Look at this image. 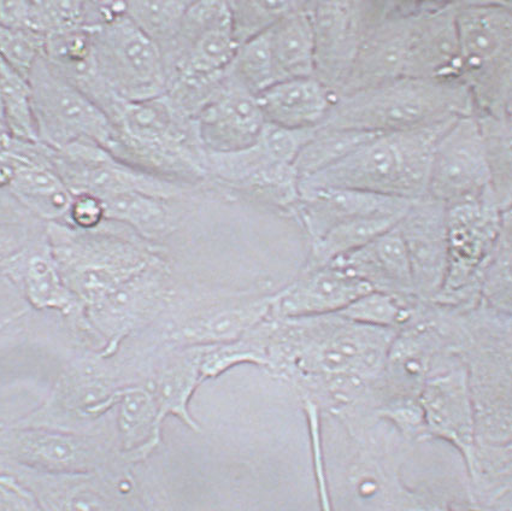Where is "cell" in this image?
<instances>
[{
	"mask_svg": "<svg viewBox=\"0 0 512 511\" xmlns=\"http://www.w3.org/2000/svg\"><path fill=\"white\" fill-rule=\"evenodd\" d=\"M115 438L123 457L137 466L161 444L162 427L149 385L134 383L123 387L113 411Z\"/></svg>",
	"mask_w": 512,
	"mask_h": 511,
	"instance_id": "4dcf8cb0",
	"label": "cell"
},
{
	"mask_svg": "<svg viewBox=\"0 0 512 511\" xmlns=\"http://www.w3.org/2000/svg\"><path fill=\"white\" fill-rule=\"evenodd\" d=\"M428 2H369V17L349 78L339 96L402 78L411 37Z\"/></svg>",
	"mask_w": 512,
	"mask_h": 511,
	"instance_id": "9a60e30c",
	"label": "cell"
},
{
	"mask_svg": "<svg viewBox=\"0 0 512 511\" xmlns=\"http://www.w3.org/2000/svg\"><path fill=\"white\" fill-rule=\"evenodd\" d=\"M457 117L413 131L378 134L344 160L300 179L299 186L339 187L417 201L428 196L435 148Z\"/></svg>",
	"mask_w": 512,
	"mask_h": 511,
	"instance_id": "3957f363",
	"label": "cell"
},
{
	"mask_svg": "<svg viewBox=\"0 0 512 511\" xmlns=\"http://www.w3.org/2000/svg\"><path fill=\"white\" fill-rule=\"evenodd\" d=\"M461 75L475 115L511 117L512 4L457 2Z\"/></svg>",
	"mask_w": 512,
	"mask_h": 511,
	"instance_id": "8992f818",
	"label": "cell"
},
{
	"mask_svg": "<svg viewBox=\"0 0 512 511\" xmlns=\"http://www.w3.org/2000/svg\"><path fill=\"white\" fill-rule=\"evenodd\" d=\"M46 223L35 219L0 187V269L11 257L45 234Z\"/></svg>",
	"mask_w": 512,
	"mask_h": 511,
	"instance_id": "60d3db41",
	"label": "cell"
},
{
	"mask_svg": "<svg viewBox=\"0 0 512 511\" xmlns=\"http://www.w3.org/2000/svg\"><path fill=\"white\" fill-rule=\"evenodd\" d=\"M457 2H428L417 21L406 56V78L461 81Z\"/></svg>",
	"mask_w": 512,
	"mask_h": 511,
	"instance_id": "484cf974",
	"label": "cell"
},
{
	"mask_svg": "<svg viewBox=\"0 0 512 511\" xmlns=\"http://www.w3.org/2000/svg\"><path fill=\"white\" fill-rule=\"evenodd\" d=\"M491 187L478 117L458 116L435 148L428 196L450 207L473 201Z\"/></svg>",
	"mask_w": 512,
	"mask_h": 511,
	"instance_id": "ac0fdd59",
	"label": "cell"
},
{
	"mask_svg": "<svg viewBox=\"0 0 512 511\" xmlns=\"http://www.w3.org/2000/svg\"><path fill=\"white\" fill-rule=\"evenodd\" d=\"M0 472L11 475L40 511H147L131 467L50 474L0 460Z\"/></svg>",
	"mask_w": 512,
	"mask_h": 511,
	"instance_id": "4fadbf2b",
	"label": "cell"
},
{
	"mask_svg": "<svg viewBox=\"0 0 512 511\" xmlns=\"http://www.w3.org/2000/svg\"><path fill=\"white\" fill-rule=\"evenodd\" d=\"M398 228L408 252L415 297L432 302L447 272V207L429 196L417 199Z\"/></svg>",
	"mask_w": 512,
	"mask_h": 511,
	"instance_id": "7402d4cb",
	"label": "cell"
},
{
	"mask_svg": "<svg viewBox=\"0 0 512 511\" xmlns=\"http://www.w3.org/2000/svg\"><path fill=\"white\" fill-rule=\"evenodd\" d=\"M381 133H369L352 131V129L317 128L313 138L299 151L293 167L298 178L321 172V170L333 166L344 160L363 144Z\"/></svg>",
	"mask_w": 512,
	"mask_h": 511,
	"instance_id": "836d02e7",
	"label": "cell"
},
{
	"mask_svg": "<svg viewBox=\"0 0 512 511\" xmlns=\"http://www.w3.org/2000/svg\"><path fill=\"white\" fill-rule=\"evenodd\" d=\"M478 117L484 139L491 185L502 210L511 209L512 201V117Z\"/></svg>",
	"mask_w": 512,
	"mask_h": 511,
	"instance_id": "d590c367",
	"label": "cell"
},
{
	"mask_svg": "<svg viewBox=\"0 0 512 511\" xmlns=\"http://www.w3.org/2000/svg\"><path fill=\"white\" fill-rule=\"evenodd\" d=\"M237 49L228 2H190L178 34L162 51L168 80L184 73H223Z\"/></svg>",
	"mask_w": 512,
	"mask_h": 511,
	"instance_id": "d6986e66",
	"label": "cell"
},
{
	"mask_svg": "<svg viewBox=\"0 0 512 511\" xmlns=\"http://www.w3.org/2000/svg\"><path fill=\"white\" fill-rule=\"evenodd\" d=\"M332 263L366 281L374 291L415 297L408 252L398 225Z\"/></svg>",
	"mask_w": 512,
	"mask_h": 511,
	"instance_id": "83f0119b",
	"label": "cell"
},
{
	"mask_svg": "<svg viewBox=\"0 0 512 511\" xmlns=\"http://www.w3.org/2000/svg\"><path fill=\"white\" fill-rule=\"evenodd\" d=\"M46 239L64 283L82 309L164 257L158 245L108 220L92 231H81L63 222L46 223Z\"/></svg>",
	"mask_w": 512,
	"mask_h": 511,
	"instance_id": "277c9868",
	"label": "cell"
},
{
	"mask_svg": "<svg viewBox=\"0 0 512 511\" xmlns=\"http://www.w3.org/2000/svg\"><path fill=\"white\" fill-rule=\"evenodd\" d=\"M414 202L339 187L299 186V202L293 219L309 244L340 223L360 217H404Z\"/></svg>",
	"mask_w": 512,
	"mask_h": 511,
	"instance_id": "cb8c5ba5",
	"label": "cell"
},
{
	"mask_svg": "<svg viewBox=\"0 0 512 511\" xmlns=\"http://www.w3.org/2000/svg\"><path fill=\"white\" fill-rule=\"evenodd\" d=\"M102 110L114 128L111 155L162 178L207 186L196 123L166 95L139 102L115 96Z\"/></svg>",
	"mask_w": 512,
	"mask_h": 511,
	"instance_id": "7a4b0ae2",
	"label": "cell"
},
{
	"mask_svg": "<svg viewBox=\"0 0 512 511\" xmlns=\"http://www.w3.org/2000/svg\"><path fill=\"white\" fill-rule=\"evenodd\" d=\"M205 346L169 350L168 360L146 381L157 407L158 425L162 427L168 416L178 417L193 432L200 426L190 411L194 392L203 383L200 374Z\"/></svg>",
	"mask_w": 512,
	"mask_h": 511,
	"instance_id": "f546056e",
	"label": "cell"
},
{
	"mask_svg": "<svg viewBox=\"0 0 512 511\" xmlns=\"http://www.w3.org/2000/svg\"><path fill=\"white\" fill-rule=\"evenodd\" d=\"M49 158L73 196L87 193L105 199L141 193L181 201L194 199L207 190L205 186L162 178L129 166L96 144H75L62 150L49 148Z\"/></svg>",
	"mask_w": 512,
	"mask_h": 511,
	"instance_id": "8fae6325",
	"label": "cell"
},
{
	"mask_svg": "<svg viewBox=\"0 0 512 511\" xmlns=\"http://www.w3.org/2000/svg\"><path fill=\"white\" fill-rule=\"evenodd\" d=\"M194 123L205 151L227 154L255 143L266 120L257 96L225 72L220 87L194 117Z\"/></svg>",
	"mask_w": 512,
	"mask_h": 511,
	"instance_id": "603a6c76",
	"label": "cell"
},
{
	"mask_svg": "<svg viewBox=\"0 0 512 511\" xmlns=\"http://www.w3.org/2000/svg\"><path fill=\"white\" fill-rule=\"evenodd\" d=\"M188 4L190 2H127V16L162 54L178 34Z\"/></svg>",
	"mask_w": 512,
	"mask_h": 511,
	"instance_id": "b9f144b4",
	"label": "cell"
},
{
	"mask_svg": "<svg viewBox=\"0 0 512 511\" xmlns=\"http://www.w3.org/2000/svg\"><path fill=\"white\" fill-rule=\"evenodd\" d=\"M0 274L21 285L34 309L60 311L81 325L82 305L64 283L47 243L46 229L43 237L5 262Z\"/></svg>",
	"mask_w": 512,
	"mask_h": 511,
	"instance_id": "4316f807",
	"label": "cell"
},
{
	"mask_svg": "<svg viewBox=\"0 0 512 511\" xmlns=\"http://www.w3.org/2000/svg\"><path fill=\"white\" fill-rule=\"evenodd\" d=\"M44 45L45 38L31 29L0 25V61L27 79L44 56Z\"/></svg>",
	"mask_w": 512,
	"mask_h": 511,
	"instance_id": "f6af8a7d",
	"label": "cell"
},
{
	"mask_svg": "<svg viewBox=\"0 0 512 511\" xmlns=\"http://www.w3.org/2000/svg\"><path fill=\"white\" fill-rule=\"evenodd\" d=\"M464 115H475V108L461 81L402 76L369 90L338 97L320 127L391 133L413 131Z\"/></svg>",
	"mask_w": 512,
	"mask_h": 511,
	"instance_id": "5b68a950",
	"label": "cell"
},
{
	"mask_svg": "<svg viewBox=\"0 0 512 511\" xmlns=\"http://www.w3.org/2000/svg\"><path fill=\"white\" fill-rule=\"evenodd\" d=\"M510 210L499 207L492 187L473 201L447 207V272L432 303L464 309L480 302L482 273Z\"/></svg>",
	"mask_w": 512,
	"mask_h": 511,
	"instance_id": "52a82bcc",
	"label": "cell"
},
{
	"mask_svg": "<svg viewBox=\"0 0 512 511\" xmlns=\"http://www.w3.org/2000/svg\"><path fill=\"white\" fill-rule=\"evenodd\" d=\"M402 511H451L449 509L441 508V507H421V508H410Z\"/></svg>",
	"mask_w": 512,
	"mask_h": 511,
	"instance_id": "c3c4849f",
	"label": "cell"
},
{
	"mask_svg": "<svg viewBox=\"0 0 512 511\" xmlns=\"http://www.w3.org/2000/svg\"><path fill=\"white\" fill-rule=\"evenodd\" d=\"M105 219L120 223L145 242L157 245L172 236L193 199H163L141 193H126L102 199Z\"/></svg>",
	"mask_w": 512,
	"mask_h": 511,
	"instance_id": "1f68e13d",
	"label": "cell"
},
{
	"mask_svg": "<svg viewBox=\"0 0 512 511\" xmlns=\"http://www.w3.org/2000/svg\"><path fill=\"white\" fill-rule=\"evenodd\" d=\"M232 31L238 46L275 26L298 2H228Z\"/></svg>",
	"mask_w": 512,
	"mask_h": 511,
	"instance_id": "7bdbcfd3",
	"label": "cell"
},
{
	"mask_svg": "<svg viewBox=\"0 0 512 511\" xmlns=\"http://www.w3.org/2000/svg\"><path fill=\"white\" fill-rule=\"evenodd\" d=\"M39 143L62 150L75 144H96L110 151L114 128L92 99L49 66L44 56L29 74Z\"/></svg>",
	"mask_w": 512,
	"mask_h": 511,
	"instance_id": "30bf717a",
	"label": "cell"
},
{
	"mask_svg": "<svg viewBox=\"0 0 512 511\" xmlns=\"http://www.w3.org/2000/svg\"><path fill=\"white\" fill-rule=\"evenodd\" d=\"M270 319L272 317L235 342L205 346L200 362L203 383L205 380L220 377L239 364L249 363L267 368Z\"/></svg>",
	"mask_w": 512,
	"mask_h": 511,
	"instance_id": "74e56055",
	"label": "cell"
},
{
	"mask_svg": "<svg viewBox=\"0 0 512 511\" xmlns=\"http://www.w3.org/2000/svg\"><path fill=\"white\" fill-rule=\"evenodd\" d=\"M107 221L105 219V208L102 199L80 193L74 195L72 204L68 211L67 219L63 223L81 231H92Z\"/></svg>",
	"mask_w": 512,
	"mask_h": 511,
	"instance_id": "bcb514c9",
	"label": "cell"
},
{
	"mask_svg": "<svg viewBox=\"0 0 512 511\" xmlns=\"http://www.w3.org/2000/svg\"><path fill=\"white\" fill-rule=\"evenodd\" d=\"M397 332L339 314L272 317L267 369L338 413L373 396Z\"/></svg>",
	"mask_w": 512,
	"mask_h": 511,
	"instance_id": "6da1fadb",
	"label": "cell"
},
{
	"mask_svg": "<svg viewBox=\"0 0 512 511\" xmlns=\"http://www.w3.org/2000/svg\"><path fill=\"white\" fill-rule=\"evenodd\" d=\"M147 511H155V510H150V509H147Z\"/></svg>",
	"mask_w": 512,
	"mask_h": 511,
	"instance_id": "f907efd6",
	"label": "cell"
},
{
	"mask_svg": "<svg viewBox=\"0 0 512 511\" xmlns=\"http://www.w3.org/2000/svg\"><path fill=\"white\" fill-rule=\"evenodd\" d=\"M0 511H40L29 493L13 477L0 472Z\"/></svg>",
	"mask_w": 512,
	"mask_h": 511,
	"instance_id": "7dc6e473",
	"label": "cell"
},
{
	"mask_svg": "<svg viewBox=\"0 0 512 511\" xmlns=\"http://www.w3.org/2000/svg\"><path fill=\"white\" fill-rule=\"evenodd\" d=\"M5 135H7V134H5L3 121H2V115H0V142H2Z\"/></svg>",
	"mask_w": 512,
	"mask_h": 511,
	"instance_id": "681fc988",
	"label": "cell"
},
{
	"mask_svg": "<svg viewBox=\"0 0 512 511\" xmlns=\"http://www.w3.org/2000/svg\"><path fill=\"white\" fill-rule=\"evenodd\" d=\"M109 360L94 354L70 364L43 404L9 425L109 434L104 430L105 420L113 414L123 387L134 384L121 379Z\"/></svg>",
	"mask_w": 512,
	"mask_h": 511,
	"instance_id": "ba28073f",
	"label": "cell"
},
{
	"mask_svg": "<svg viewBox=\"0 0 512 511\" xmlns=\"http://www.w3.org/2000/svg\"><path fill=\"white\" fill-rule=\"evenodd\" d=\"M85 2H29L28 28L45 39L84 27Z\"/></svg>",
	"mask_w": 512,
	"mask_h": 511,
	"instance_id": "ee69618b",
	"label": "cell"
},
{
	"mask_svg": "<svg viewBox=\"0 0 512 511\" xmlns=\"http://www.w3.org/2000/svg\"><path fill=\"white\" fill-rule=\"evenodd\" d=\"M104 85L129 102L166 95L168 76L160 49L125 15L88 29Z\"/></svg>",
	"mask_w": 512,
	"mask_h": 511,
	"instance_id": "7c38bea8",
	"label": "cell"
},
{
	"mask_svg": "<svg viewBox=\"0 0 512 511\" xmlns=\"http://www.w3.org/2000/svg\"><path fill=\"white\" fill-rule=\"evenodd\" d=\"M480 302L511 315V210L505 215L498 243L482 273Z\"/></svg>",
	"mask_w": 512,
	"mask_h": 511,
	"instance_id": "ab89813d",
	"label": "cell"
},
{
	"mask_svg": "<svg viewBox=\"0 0 512 511\" xmlns=\"http://www.w3.org/2000/svg\"><path fill=\"white\" fill-rule=\"evenodd\" d=\"M313 2H298L296 8L269 31L278 80L311 78L315 70Z\"/></svg>",
	"mask_w": 512,
	"mask_h": 511,
	"instance_id": "d6a6232c",
	"label": "cell"
},
{
	"mask_svg": "<svg viewBox=\"0 0 512 511\" xmlns=\"http://www.w3.org/2000/svg\"><path fill=\"white\" fill-rule=\"evenodd\" d=\"M166 258L152 264L99 302L82 309L81 327L99 343L96 354L111 358L125 340L157 319L174 296Z\"/></svg>",
	"mask_w": 512,
	"mask_h": 511,
	"instance_id": "5bb4252c",
	"label": "cell"
},
{
	"mask_svg": "<svg viewBox=\"0 0 512 511\" xmlns=\"http://www.w3.org/2000/svg\"><path fill=\"white\" fill-rule=\"evenodd\" d=\"M0 115L9 138L39 142L29 80L3 61H0Z\"/></svg>",
	"mask_w": 512,
	"mask_h": 511,
	"instance_id": "e575fe53",
	"label": "cell"
},
{
	"mask_svg": "<svg viewBox=\"0 0 512 511\" xmlns=\"http://www.w3.org/2000/svg\"><path fill=\"white\" fill-rule=\"evenodd\" d=\"M337 99L314 76L280 81L257 96L267 123L293 131L319 128Z\"/></svg>",
	"mask_w": 512,
	"mask_h": 511,
	"instance_id": "f1b7e54d",
	"label": "cell"
},
{
	"mask_svg": "<svg viewBox=\"0 0 512 511\" xmlns=\"http://www.w3.org/2000/svg\"><path fill=\"white\" fill-rule=\"evenodd\" d=\"M269 31L238 46L232 62L225 70L228 76L255 96L279 82L270 48Z\"/></svg>",
	"mask_w": 512,
	"mask_h": 511,
	"instance_id": "f35d334b",
	"label": "cell"
},
{
	"mask_svg": "<svg viewBox=\"0 0 512 511\" xmlns=\"http://www.w3.org/2000/svg\"><path fill=\"white\" fill-rule=\"evenodd\" d=\"M275 293L238 297L204 305L164 333L168 350L215 346L235 342L273 314Z\"/></svg>",
	"mask_w": 512,
	"mask_h": 511,
	"instance_id": "44dd1931",
	"label": "cell"
},
{
	"mask_svg": "<svg viewBox=\"0 0 512 511\" xmlns=\"http://www.w3.org/2000/svg\"><path fill=\"white\" fill-rule=\"evenodd\" d=\"M0 187L44 223L67 219L73 193L51 166L49 148L5 135L0 142Z\"/></svg>",
	"mask_w": 512,
	"mask_h": 511,
	"instance_id": "e0dca14e",
	"label": "cell"
},
{
	"mask_svg": "<svg viewBox=\"0 0 512 511\" xmlns=\"http://www.w3.org/2000/svg\"><path fill=\"white\" fill-rule=\"evenodd\" d=\"M374 291L349 270L329 263L320 268H303L290 285L275 292V319L338 314L357 298Z\"/></svg>",
	"mask_w": 512,
	"mask_h": 511,
	"instance_id": "d4e9b609",
	"label": "cell"
},
{
	"mask_svg": "<svg viewBox=\"0 0 512 511\" xmlns=\"http://www.w3.org/2000/svg\"><path fill=\"white\" fill-rule=\"evenodd\" d=\"M419 402L426 438L444 439L455 445L478 479L479 442L475 410L466 363L456 354L440 356L423 385Z\"/></svg>",
	"mask_w": 512,
	"mask_h": 511,
	"instance_id": "2e32d148",
	"label": "cell"
},
{
	"mask_svg": "<svg viewBox=\"0 0 512 511\" xmlns=\"http://www.w3.org/2000/svg\"><path fill=\"white\" fill-rule=\"evenodd\" d=\"M423 303L416 297L372 291L357 298L338 314L361 325L399 331L415 319Z\"/></svg>",
	"mask_w": 512,
	"mask_h": 511,
	"instance_id": "8d00e7d4",
	"label": "cell"
},
{
	"mask_svg": "<svg viewBox=\"0 0 512 511\" xmlns=\"http://www.w3.org/2000/svg\"><path fill=\"white\" fill-rule=\"evenodd\" d=\"M314 78L339 96L368 25L369 2H313Z\"/></svg>",
	"mask_w": 512,
	"mask_h": 511,
	"instance_id": "ffe728a7",
	"label": "cell"
},
{
	"mask_svg": "<svg viewBox=\"0 0 512 511\" xmlns=\"http://www.w3.org/2000/svg\"><path fill=\"white\" fill-rule=\"evenodd\" d=\"M0 460L31 471L78 474L131 467L113 434L0 425Z\"/></svg>",
	"mask_w": 512,
	"mask_h": 511,
	"instance_id": "9c48e42d",
	"label": "cell"
}]
</instances>
